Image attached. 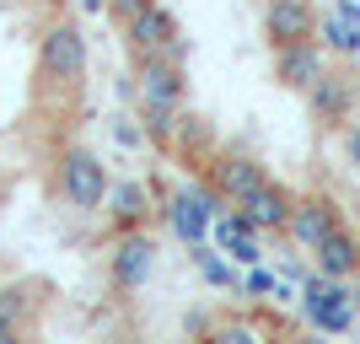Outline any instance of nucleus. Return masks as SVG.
<instances>
[{"mask_svg": "<svg viewBox=\"0 0 360 344\" xmlns=\"http://www.w3.org/2000/svg\"><path fill=\"white\" fill-rule=\"evenodd\" d=\"M135 103H140V119H146V135L172 140V129L183 124V60H172V54H140Z\"/></svg>", "mask_w": 360, "mask_h": 344, "instance_id": "f257e3e1", "label": "nucleus"}, {"mask_svg": "<svg viewBox=\"0 0 360 344\" xmlns=\"http://www.w3.org/2000/svg\"><path fill=\"white\" fill-rule=\"evenodd\" d=\"M355 307H360V291H349L339 274L312 269L301 280V312L317 333H349L355 329Z\"/></svg>", "mask_w": 360, "mask_h": 344, "instance_id": "f03ea898", "label": "nucleus"}, {"mask_svg": "<svg viewBox=\"0 0 360 344\" xmlns=\"http://www.w3.org/2000/svg\"><path fill=\"white\" fill-rule=\"evenodd\" d=\"M38 75L49 87H81L86 75V32L75 22H54L38 38Z\"/></svg>", "mask_w": 360, "mask_h": 344, "instance_id": "7ed1b4c3", "label": "nucleus"}, {"mask_svg": "<svg viewBox=\"0 0 360 344\" xmlns=\"http://www.w3.org/2000/svg\"><path fill=\"white\" fill-rule=\"evenodd\" d=\"M60 194L70 199L75 210H86V215H97V210L108 205V194H113V178H108V167L97 151L86 146H70L60 156Z\"/></svg>", "mask_w": 360, "mask_h": 344, "instance_id": "20e7f679", "label": "nucleus"}, {"mask_svg": "<svg viewBox=\"0 0 360 344\" xmlns=\"http://www.w3.org/2000/svg\"><path fill=\"white\" fill-rule=\"evenodd\" d=\"M221 210H226V194L215 183L210 189H205V183H188V189H178V194L167 199V221H172V231L194 248V242H210V226H215Z\"/></svg>", "mask_w": 360, "mask_h": 344, "instance_id": "39448f33", "label": "nucleus"}, {"mask_svg": "<svg viewBox=\"0 0 360 344\" xmlns=\"http://www.w3.org/2000/svg\"><path fill=\"white\" fill-rule=\"evenodd\" d=\"M108 274H113V285H119V291H146V280L156 274V242H150L146 226L119 231L113 253H108Z\"/></svg>", "mask_w": 360, "mask_h": 344, "instance_id": "423d86ee", "label": "nucleus"}, {"mask_svg": "<svg viewBox=\"0 0 360 344\" xmlns=\"http://www.w3.org/2000/svg\"><path fill=\"white\" fill-rule=\"evenodd\" d=\"M124 38H129L135 54H172V60H183V32H178V22H172V11H167L162 0H150L140 16H129Z\"/></svg>", "mask_w": 360, "mask_h": 344, "instance_id": "0eeeda50", "label": "nucleus"}, {"mask_svg": "<svg viewBox=\"0 0 360 344\" xmlns=\"http://www.w3.org/2000/svg\"><path fill=\"white\" fill-rule=\"evenodd\" d=\"M264 38H269V49L312 44L317 38L312 6H307V0H269V6H264Z\"/></svg>", "mask_w": 360, "mask_h": 344, "instance_id": "6e6552de", "label": "nucleus"}, {"mask_svg": "<svg viewBox=\"0 0 360 344\" xmlns=\"http://www.w3.org/2000/svg\"><path fill=\"white\" fill-rule=\"evenodd\" d=\"M328 70L323 65V44H290V49H274V81L285 91H312L317 87V75Z\"/></svg>", "mask_w": 360, "mask_h": 344, "instance_id": "1a4fd4ad", "label": "nucleus"}, {"mask_svg": "<svg viewBox=\"0 0 360 344\" xmlns=\"http://www.w3.org/2000/svg\"><path fill=\"white\" fill-rule=\"evenodd\" d=\"M264 183H269V172H264V162H253V156H231V151H226L221 162H215V189L226 194V205H248Z\"/></svg>", "mask_w": 360, "mask_h": 344, "instance_id": "9d476101", "label": "nucleus"}, {"mask_svg": "<svg viewBox=\"0 0 360 344\" xmlns=\"http://www.w3.org/2000/svg\"><path fill=\"white\" fill-rule=\"evenodd\" d=\"M307 103H312V119L317 124H345L349 119V103H360V97H355V81H349V75L323 70V75H317V87L307 91Z\"/></svg>", "mask_w": 360, "mask_h": 344, "instance_id": "9b49d317", "label": "nucleus"}, {"mask_svg": "<svg viewBox=\"0 0 360 344\" xmlns=\"http://www.w3.org/2000/svg\"><path fill=\"white\" fill-rule=\"evenodd\" d=\"M328 231H339V210H333L328 199H296V210H290V237H296V248L317 253V242L328 237Z\"/></svg>", "mask_w": 360, "mask_h": 344, "instance_id": "f8f14e48", "label": "nucleus"}, {"mask_svg": "<svg viewBox=\"0 0 360 344\" xmlns=\"http://www.w3.org/2000/svg\"><path fill=\"white\" fill-rule=\"evenodd\" d=\"M103 210H108V221L119 226V231H135V226H146V221H150V183H140V178H119Z\"/></svg>", "mask_w": 360, "mask_h": 344, "instance_id": "ddd939ff", "label": "nucleus"}, {"mask_svg": "<svg viewBox=\"0 0 360 344\" xmlns=\"http://www.w3.org/2000/svg\"><path fill=\"white\" fill-rule=\"evenodd\" d=\"M242 210H248V215L258 221V231H290V210H296V199H290L285 183H274V178H269V183H264V189H258V194L248 199Z\"/></svg>", "mask_w": 360, "mask_h": 344, "instance_id": "4468645a", "label": "nucleus"}, {"mask_svg": "<svg viewBox=\"0 0 360 344\" xmlns=\"http://www.w3.org/2000/svg\"><path fill=\"white\" fill-rule=\"evenodd\" d=\"M317 269L323 274H339V280H349V274H360V237L355 231H328V237L317 242Z\"/></svg>", "mask_w": 360, "mask_h": 344, "instance_id": "2eb2a0df", "label": "nucleus"}, {"mask_svg": "<svg viewBox=\"0 0 360 344\" xmlns=\"http://www.w3.org/2000/svg\"><path fill=\"white\" fill-rule=\"evenodd\" d=\"M32 333V296L27 285H0V344H16Z\"/></svg>", "mask_w": 360, "mask_h": 344, "instance_id": "dca6fc26", "label": "nucleus"}, {"mask_svg": "<svg viewBox=\"0 0 360 344\" xmlns=\"http://www.w3.org/2000/svg\"><path fill=\"white\" fill-rule=\"evenodd\" d=\"M194 264H199V274H205V285H215V291H242L237 264H231L215 242H194Z\"/></svg>", "mask_w": 360, "mask_h": 344, "instance_id": "f3484780", "label": "nucleus"}, {"mask_svg": "<svg viewBox=\"0 0 360 344\" xmlns=\"http://www.w3.org/2000/svg\"><path fill=\"white\" fill-rule=\"evenodd\" d=\"M317 44H328L333 54H360V22H349V16L333 6V11L317 22Z\"/></svg>", "mask_w": 360, "mask_h": 344, "instance_id": "a211bd4d", "label": "nucleus"}, {"mask_svg": "<svg viewBox=\"0 0 360 344\" xmlns=\"http://www.w3.org/2000/svg\"><path fill=\"white\" fill-rule=\"evenodd\" d=\"M258 237H264V231H215L210 242L237 264V269H253V264H264V242Z\"/></svg>", "mask_w": 360, "mask_h": 344, "instance_id": "6ab92c4d", "label": "nucleus"}, {"mask_svg": "<svg viewBox=\"0 0 360 344\" xmlns=\"http://www.w3.org/2000/svg\"><path fill=\"white\" fill-rule=\"evenodd\" d=\"M242 291H248V296H290L285 280H280L274 269H264V264H253V269L242 274Z\"/></svg>", "mask_w": 360, "mask_h": 344, "instance_id": "aec40b11", "label": "nucleus"}, {"mask_svg": "<svg viewBox=\"0 0 360 344\" xmlns=\"http://www.w3.org/2000/svg\"><path fill=\"white\" fill-rule=\"evenodd\" d=\"M150 0H108V16H119V22H129V16H140Z\"/></svg>", "mask_w": 360, "mask_h": 344, "instance_id": "412c9836", "label": "nucleus"}, {"mask_svg": "<svg viewBox=\"0 0 360 344\" xmlns=\"http://www.w3.org/2000/svg\"><path fill=\"white\" fill-rule=\"evenodd\" d=\"M345 151H349V162H355V172H360V124L345 135Z\"/></svg>", "mask_w": 360, "mask_h": 344, "instance_id": "4be33fe9", "label": "nucleus"}, {"mask_svg": "<svg viewBox=\"0 0 360 344\" xmlns=\"http://www.w3.org/2000/svg\"><path fill=\"white\" fill-rule=\"evenodd\" d=\"M81 11H91V16H103V11H108V0H81Z\"/></svg>", "mask_w": 360, "mask_h": 344, "instance_id": "5701e85b", "label": "nucleus"}, {"mask_svg": "<svg viewBox=\"0 0 360 344\" xmlns=\"http://www.w3.org/2000/svg\"><path fill=\"white\" fill-rule=\"evenodd\" d=\"M339 11H345L349 22H360V6H355V0H339Z\"/></svg>", "mask_w": 360, "mask_h": 344, "instance_id": "b1692460", "label": "nucleus"}, {"mask_svg": "<svg viewBox=\"0 0 360 344\" xmlns=\"http://www.w3.org/2000/svg\"><path fill=\"white\" fill-rule=\"evenodd\" d=\"M355 97H360V75H355Z\"/></svg>", "mask_w": 360, "mask_h": 344, "instance_id": "393cba45", "label": "nucleus"}]
</instances>
